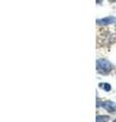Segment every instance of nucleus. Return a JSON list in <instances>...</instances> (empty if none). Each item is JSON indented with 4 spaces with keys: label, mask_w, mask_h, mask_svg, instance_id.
I'll return each mask as SVG.
<instances>
[{
    "label": "nucleus",
    "mask_w": 116,
    "mask_h": 122,
    "mask_svg": "<svg viewBox=\"0 0 116 122\" xmlns=\"http://www.w3.org/2000/svg\"><path fill=\"white\" fill-rule=\"evenodd\" d=\"M116 18L113 16H108L105 18H102V20H97V24L100 25H110V24H113L115 22Z\"/></svg>",
    "instance_id": "obj_3"
},
{
    "label": "nucleus",
    "mask_w": 116,
    "mask_h": 122,
    "mask_svg": "<svg viewBox=\"0 0 116 122\" xmlns=\"http://www.w3.org/2000/svg\"><path fill=\"white\" fill-rule=\"evenodd\" d=\"M97 106H101L103 107L104 109H106L108 112H115L116 111V103H113V102H110V101H107V102H103L101 104H98L97 103Z\"/></svg>",
    "instance_id": "obj_2"
},
{
    "label": "nucleus",
    "mask_w": 116,
    "mask_h": 122,
    "mask_svg": "<svg viewBox=\"0 0 116 122\" xmlns=\"http://www.w3.org/2000/svg\"><path fill=\"white\" fill-rule=\"evenodd\" d=\"M108 120H109V117L104 115H98L96 118V122H107Z\"/></svg>",
    "instance_id": "obj_4"
},
{
    "label": "nucleus",
    "mask_w": 116,
    "mask_h": 122,
    "mask_svg": "<svg viewBox=\"0 0 116 122\" xmlns=\"http://www.w3.org/2000/svg\"><path fill=\"white\" fill-rule=\"evenodd\" d=\"M109 2H111V3H113V2H116V0H108Z\"/></svg>",
    "instance_id": "obj_6"
},
{
    "label": "nucleus",
    "mask_w": 116,
    "mask_h": 122,
    "mask_svg": "<svg viewBox=\"0 0 116 122\" xmlns=\"http://www.w3.org/2000/svg\"><path fill=\"white\" fill-rule=\"evenodd\" d=\"M112 69V65L109 61L107 60H97V71H99L100 73H108Z\"/></svg>",
    "instance_id": "obj_1"
},
{
    "label": "nucleus",
    "mask_w": 116,
    "mask_h": 122,
    "mask_svg": "<svg viewBox=\"0 0 116 122\" xmlns=\"http://www.w3.org/2000/svg\"><path fill=\"white\" fill-rule=\"evenodd\" d=\"M99 86L101 87V89H103L104 91H106V92H109L111 90V86H110L109 83H104V82H102V83H100V85H99Z\"/></svg>",
    "instance_id": "obj_5"
},
{
    "label": "nucleus",
    "mask_w": 116,
    "mask_h": 122,
    "mask_svg": "<svg viewBox=\"0 0 116 122\" xmlns=\"http://www.w3.org/2000/svg\"><path fill=\"white\" fill-rule=\"evenodd\" d=\"M113 122H116V119H115V120H114V121H113Z\"/></svg>",
    "instance_id": "obj_7"
}]
</instances>
